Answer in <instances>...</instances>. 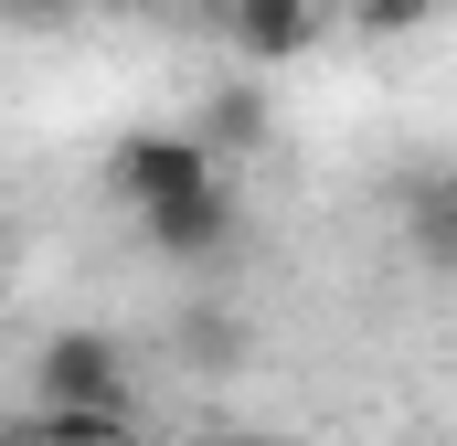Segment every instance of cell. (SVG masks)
I'll list each match as a JSON object with an SVG mask.
<instances>
[{"instance_id": "12", "label": "cell", "mask_w": 457, "mask_h": 446, "mask_svg": "<svg viewBox=\"0 0 457 446\" xmlns=\"http://www.w3.org/2000/svg\"><path fill=\"white\" fill-rule=\"evenodd\" d=\"M0 319H11V266H0Z\"/></svg>"}, {"instance_id": "2", "label": "cell", "mask_w": 457, "mask_h": 446, "mask_svg": "<svg viewBox=\"0 0 457 446\" xmlns=\"http://www.w3.org/2000/svg\"><path fill=\"white\" fill-rule=\"evenodd\" d=\"M224 160L203 149V128H138V138H117L107 149V192L128 213H149V202H170V192H192V181H213Z\"/></svg>"}, {"instance_id": "13", "label": "cell", "mask_w": 457, "mask_h": 446, "mask_svg": "<svg viewBox=\"0 0 457 446\" xmlns=\"http://www.w3.org/2000/svg\"><path fill=\"white\" fill-rule=\"evenodd\" d=\"M107 11H138V0H107Z\"/></svg>"}, {"instance_id": "11", "label": "cell", "mask_w": 457, "mask_h": 446, "mask_svg": "<svg viewBox=\"0 0 457 446\" xmlns=\"http://www.w3.org/2000/svg\"><path fill=\"white\" fill-rule=\"evenodd\" d=\"M213 446H287V436H213Z\"/></svg>"}, {"instance_id": "1", "label": "cell", "mask_w": 457, "mask_h": 446, "mask_svg": "<svg viewBox=\"0 0 457 446\" xmlns=\"http://www.w3.org/2000/svg\"><path fill=\"white\" fill-rule=\"evenodd\" d=\"M32 404H86V415H138V372L117 330H54L32 351Z\"/></svg>"}, {"instance_id": "9", "label": "cell", "mask_w": 457, "mask_h": 446, "mask_svg": "<svg viewBox=\"0 0 457 446\" xmlns=\"http://www.w3.org/2000/svg\"><path fill=\"white\" fill-rule=\"evenodd\" d=\"M447 0H351V21L372 32V43H404V32H426Z\"/></svg>"}, {"instance_id": "8", "label": "cell", "mask_w": 457, "mask_h": 446, "mask_svg": "<svg viewBox=\"0 0 457 446\" xmlns=\"http://www.w3.org/2000/svg\"><path fill=\"white\" fill-rule=\"evenodd\" d=\"M170 351H181L192 372H234V361L255 351V330H245L234 309H213V298H203V309H181V319H170Z\"/></svg>"}, {"instance_id": "6", "label": "cell", "mask_w": 457, "mask_h": 446, "mask_svg": "<svg viewBox=\"0 0 457 446\" xmlns=\"http://www.w3.org/2000/svg\"><path fill=\"white\" fill-rule=\"evenodd\" d=\"M192 128H203V149H213V160H234V149H266V86H255V75L213 86Z\"/></svg>"}, {"instance_id": "3", "label": "cell", "mask_w": 457, "mask_h": 446, "mask_svg": "<svg viewBox=\"0 0 457 446\" xmlns=\"http://www.w3.org/2000/svg\"><path fill=\"white\" fill-rule=\"evenodd\" d=\"M138 234H149V255H170V266H213V255H234V244H245V202H234L224 170H213V181H192V192L149 202V213H138Z\"/></svg>"}, {"instance_id": "10", "label": "cell", "mask_w": 457, "mask_h": 446, "mask_svg": "<svg viewBox=\"0 0 457 446\" xmlns=\"http://www.w3.org/2000/svg\"><path fill=\"white\" fill-rule=\"evenodd\" d=\"M64 11H75V0H0V21H32V32H43V21H64Z\"/></svg>"}, {"instance_id": "4", "label": "cell", "mask_w": 457, "mask_h": 446, "mask_svg": "<svg viewBox=\"0 0 457 446\" xmlns=\"http://www.w3.org/2000/svg\"><path fill=\"white\" fill-rule=\"evenodd\" d=\"M320 43V0H234V54L266 75V64H298Z\"/></svg>"}, {"instance_id": "7", "label": "cell", "mask_w": 457, "mask_h": 446, "mask_svg": "<svg viewBox=\"0 0 457 446\" xmlns=\"http://www.w3.org/2000/svg\"><path fill=\"white\" fill-rule=\"evenodd\" d=\"M0 446H138V415H86V404H32V425Z\"/></svg>"}, {"instance_id": "5", "label": "cell", "mask_w": 457, "mask_h": 446, "mask_svg": "<svg viewBox=\"0 0 457 446\" xmlns=\"http://www.w3.org/2000/svg\"><path fill=\"white\" fill-rule=\"evenodd\" d=\"M404 244L426 277H457V170H415L404 181Z\"/></svg>"}]
</instances>
